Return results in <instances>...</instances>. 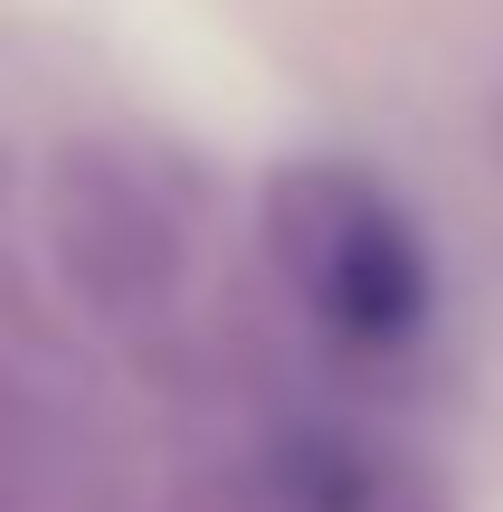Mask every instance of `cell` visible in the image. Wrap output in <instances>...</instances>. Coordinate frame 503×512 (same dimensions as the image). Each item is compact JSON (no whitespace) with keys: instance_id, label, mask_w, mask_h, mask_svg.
Segmentation results:
<instances>
[{"instance_id":"6da1fadb","label":"cell","mask_w":503,"mask_h":512,"mask_svg":"<svg viewBox=\"0 0 503 512\" xmlns=\"http://www.w3.org/2000/svg\"><path fill=\"white\" fill-rule=\"evenodd\" d=\"M266 256L323 342L399 351L428 323V238L352 162H295L266 181Z\"/></svg>"},{"instance_id":"7a4b0ae2","label":"cell","mask_w":503,"mask_h":512,"mask_svg":"<svg viewBox=\"0 0 503 512\" xmlns=\"http://www.w3.org/2000/svg\"><path fill=\"white\" fill-rule=\"evenodd\" d=\"M48 247H57L67 294L95 323H124V332L162 323L181 304V275H190L171 200L114 143H67L48 162Z\"/></svg>"},{"instance_id":"3957f363","label":"cell","mask_w":503,"mask_h":512,"mask_svg":"<svg viewBox=\"0 0 503 512\" xmlns=\"http://www.w3.org/2000/svg\"><path fill=\"white\" fill-rule=\"evenodd\" d=\"M494 152H503V95H494Z\"/></svg>"},{"instance_id":"277c9868","label":"cell","mask_w":503,"mask_h":512,"mask_svg":"<svg viewBox=\"0 0 503 512\" xmlns=\"http://www.w3.org/2000/svg\"><path fill=\"white\" fill-rule=\"evenodd\" d=\"M0 418H10V389H0Z\"/></svg>"}]
</instances>
